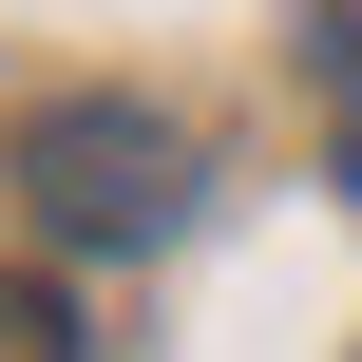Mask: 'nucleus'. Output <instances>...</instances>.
<instances>
[{"label": "nucleus", "instance_id": "obj_1", "mask_svg": "<svg viewBox=\"0 0 362 362\" xmlns=\"http://www.w3.org/2000/svg\"><path fill=\"white\" fill-rule=\"evenodd\" d=\"M19 210L76 248H153L191 210V134L153 95H57V115H19Z\"/></svg>", "mask_w": 362, "mask_h": 362}, {"label": "nucleus", "instance_id": "obj_2", "mask_svg": "<svg viewBox=\"0 0 362 362\" xmlns=\"http://www.w3.org/2000/svg\"><path fill=\"white\" fill-rule=\"evenodd\" d=\"M0 362H57V305L38 286H0Z\"/></svg>", "mask_w": 362, "mask_h": 362}]
</instances>
